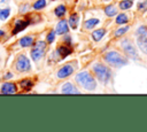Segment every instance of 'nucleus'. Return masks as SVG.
Segmentation results:
<instances>
[{
    "mask_svg": "<svg viewBox=\"0 0 147 132\" xmlns=\"http://www.w3.org/2000/svg\"><path fill=\"white\" fill-rule=\"evenodd\" d=\"M76 81L78 84H80L84 88L88 90V91H92L95 88L96 86V83L94 80V78L87 72V71H82L79 72L77 76H76Z\"/></svg>",
    "mask_w": 147,
    "mask_h": 132,
    "instance_id": "obj_1",
    "label": "nucleus"
},
{
    "mask_svg": "<svg viewBox=\"0 0 147 132\" xmlns=\"http://www.w3.org/2000/svg\"><path fill=\"white\" fill-rule=\"evenodd\" d=\"M105 60L109 64H111L114 67H122V65L127 63V61L117 52H109V53H107L106 56H105Z\"/></svg>",
    "mask_w": 147,
    "mask_h": 132,
    "instance_id": "obj_2",
    "label": "nucleus"
},
{
    "mask_svg": "<svg viewBox=\"0 0 147 132\" xmlns=\"http://www.w3.org/2000/svg\"><path fill=\"white\" fill-rule=\"evenodd\" d=\"M137 42H138V46L139 48L145 53L147 54V26L142 25L140 28H138L137 30Z\"/></svg>",
    "mask_w": 147,
    "mask_h": 132,
    "instance_id": "obj_3",
    "label": "nucleus"
},
{
    "mask_svg": "<svg viewBox=\"0 0 147 132\" xmlns=\"http://www.w3.org/2000/svg\"><path fill=\"white\" fill-rule=\"evenodd\" d=\"M93 70H94L95 75H96V77H98V79H99L100 81L107 83V81L109 80V78H110V71H109V69L106 68L105 65H102V64H100V63H96V64L94 65Z\"/></svg>",
    "mask_w": 147,
    "mask_h": 132,
    "instance_id": "obj_4",
    "label": "nucleus"
},
{
    "mask_svg": "<svg viewBox=\"0 0 147 132\" xmlns=\"http://www.w3.org/2000/svg\"><path fill=\"white\" fill-rule=\"evenodd\" d=\"M45 49H46V42L45 41H37L36 46L31 51V57L34 61L40 60L45 54Z\"/></svg>",
    "mask_w": 147,
    "mask_h": 132,
    "instance_id": "obj_5",
    "label": "nucleus"
},
{
    "mask_svg": "<svg viewBox=\"0 0 147 132\" xmlns=\"http://www.w3.org/2000/svg\"><path fill=\"white\" fill-rule=\"evenodd\" d=\"M30 61L26 59L25 55H20L17 61H16V69L21 72H25L28 70H30Z\"/></svg>",
    "mask_w": 147,
    "mask_h": 132,
    "instance_id": "obj_6",
    "label": "nucleus"
},
{
    "mask_svg": "<svg viewBox=\"0 0 147 132\" xmlns=\"http://www.w3.org/2000/svg\"><path fill=\"white\" fill-rule=\"evenodd\" d=\"M122 47H123L124 52H125L129 56H131V57H133V59H138L137 51L134 49L133 45H132L127 39H125V40H123V41H122Z\"/></svg>",
    "mask_w": 147,
    "mask_h": 132,
    "instance_id": "obj_7",
    "label": "nucleus"
},
{
    "mask_svg": "<svg viewBox=\"0 0 147 132\" xmlns=\"http://www.w3.org/2000/svg\"><path fill=\"white\" fill-rule=\"evenodd\" d=\"M74 65L72 64H64L59 71H57V77L59 78H65L68 76H70L74 72Z\"/></svg>",
    "mask_w": 147,
    "mask_h": 132,
    "instance_id": "obj_8",
    "label": "nucleus"
},
{
    "mask_svg": "<svg viewBox=\"0 0 147 132\" xmlns=\"http://www.w3.org/2000/svg\"><path fill=\"white\" fill-rule=\"evenodd\" d=\"M16 92V86L13 83H5L1 87V93L2 94H13Z\"/></svg>",
    "mask_w": 147,
    "mask_h": 132,
    "instance_id": "obj_9",
    "label": "nucleus"
},
{
    "mask_svg": "<svg viewBox=\"0 0 147 132\" xmlns=\"http://www.w3.org/2000/svg\"><path fill=\"white\" fill-rule=\"evenodd\" d=\"M68 32V22L62 20L57 23L56 25V30H55V33L57 34H63V33H67Z\"/></svg>",
    "mask_w": 147,
    "mask_h": 132,
    "instance_id": "obj_10",
    "label": "nucleus"
},
{
    "mask_svg": "<svg viewBox=\"0 0 147 132\" xmlns=\"http://www.w3.org/2000/svg\"><path fill=\"white\" fill-rule=\"evenodd\" d=\"M62 93H64V94H78L79 93V91L72 85V84H70V83H65L63 86H62Z\"/></svg>",
    "mask_w": 147,
    "mask_h": 132,
    "instance_id": "obj_11",
    "label": "nucleus"
},
{
    "mask_svg": "<svg viewBox=\"0 0 147 132\" xmlns=\"http://www.w3.org/2000/svg\"><path fill=\"white\" fill-rule=\"evenodd\" d=\"M106 33V30L105 29H99V30H95L92 32V38L95 40V41H99Z\"/></svg>",
    "mask_w": 147,
    "mask_h": 132,
    "instance_id": "obj_12",
    "label": "nucleus"
},
{
    "mask_svg": "<svg viewBox=\"0 0 147 132\" xmlns=\"http://www.w3.org/2000/svg\"><path fill=\"white\" fill-rule=\"evenodd\" d=\"M29 24V22L28 21H18L17 23H16V26L14 28V33H17V32H20V31H22L23 29H25V26Z\"/></svg>",
    "mask_w": 147,
    "mask_h": 132,
    "instance_id": "obj_13",
    "label": "nucleus"
},
{
    "mask_svg": "<svg viewBox=\"0 0 147 132\" xmlns=\"http://www.w3.org/2000/svg\"><path fill=\"white\" fill-rule=\"evenodd\" d=\"M33 44V38L32 37H23L21 40H20V45L22 47H29Z\"/></svg>",
    "mask_w": 147,
    "mask_h": 132,
    "instance_id": "obj_14",
    "label": "nucleus"
},
{
    "mask_svg": "<svg viewBox=\"0 0 147 132\" xmlns=\"http://www.w3.org/2000/svg\"><path fill=\"white\" fill-rule=\"evenodd\" d=\"M71 53V51L68 48V47H65V46H60L59 48H57V54L61 56V57H65L67 55H69Z\"/></svg>",
    "mask_w": 147,
    "mask_h": 132,
    "instance_id": "obj_15",
    "label": "nucleus"
},
{
    "mask_svg": "<svg viewBox=\"0 0 147 132\" xmlns=\"http://www.w3.org/2000/svg\"><path fill=\"white\" fill-rule=\"evenodd\" d=\"M69 25L72 28V29H76L77 28V24H78V15L77 14H74L69 17V21H68Z\"/></svg>",
    "mask_w": 147,
    "mask_h": 132,
    "instance_id": "obj_16",
    "label": "nucleus"
},
{
    "mask_svg": "<svg viewBox=\"0 0 147 132\" xmlns=\"http://www.w3.org/2000/svg\"><path fill=\"white\" fill-rule=\"evenodd\" d=\"M32 81L31 80H29V79H23V80H21L20 81V86L23 88V90H25V91H29V90H31V87H32Z\"/></svg>",
    "mask_w": 147,
    "mask_h": 132,
    "instance_id": "obj_17",
    "label": "nucleus"
},
{
    "mask_svg": "<svg viewBox=\"0 0 147 132\" xmlns=\"http://www.w3.org/2000/svg\"><path fill=\"white\" fill-rule=\"evenodd\" d=\"M105 13H106V15L107 16H115L116 15V13H117V10H116V8L114 7V6H111V5H109V6H107L106 8H105Z\"/></svg>",
    "mask_w": 147,
    "mask_h": 132,
    "instance_id": "obj_18",
    "label": "nucleus"
},
{
    "mask_svg": "<svg viewBox=\"0 0 147 132\" xmlns=\"http://www.w3.org/2000/svg\"><path fill=\"white\" fill-rule=\"evenodd\" d=\"M98 24H99V20L98 18H91V20L85 22V28L86 29H92Z\"/></svg>",
    "mask_w": 147,
    "mask_h": 132,
    "instance_id": "obj_19",
    "label": "nucleus"
},
{
    "mask_svg": "<svg viewBox=\"0 0 147 132\" xmlns=\"http://www.w3.org/2000/svg\"><path fill=\"white\" fill-rule=\"evenodd\" d=\"M55 15L57 16V17H62L64 14H65V7L63 6V5H60V6H57L56 8H55Z\"/></svg>",
    "mask_w": 147,
    "mask_h": 132,
    "instance_id": "obj_20",
    "label": "nucleus"
},
{
    "mask_svg": "<svg viewBox=\"0 0 147 132\" xmlns=\"http://www.w3.org/2000/svg\"><path fill=\"white\" fill-rule=\"evenodd\" d=\"M132 6V1L131 0H123V1H121L119 2V8L121 9H129L130 7Z\"/></svg>",
    "mask_w": 147,
    "mask_h": 132,
    "instance_id": "obj_21",
    "label": "nucleus"
},
{
    "mask_svg": "<svg viewBox=\"0 0 147 132\" xmlns=\"http://www.w3.org/2000/svg\"><path fill=\"white\" fill-rule=\"evenodd\" d=\"M127 22V16L125 14H119L116 17V23L117 24H125Z\"/></svg>",
    "mask_w": 147,
    "mask_h": 132,
    "instance_id": "obj_22",
    "label": "nucleus"
},
{
    "mask_svg": "<svg viewBox=\"0 0 147 132\" xmlns=\"http://www.w3.org/2000/svg\"><path fill=\"white\" fill-rule=\"evenodd\" d=\"M10 14V9L9 8H5V9H0V20H6Z\"/></svg>",
    "mask_w": 147,
    "mask_h": 132,
    "instance_id": "obj_23",
    "label": "nucleus"
},
{
    "mask_svg": "<svg viewBox=\"0 0 147 132\" xmlns=\"http://www.w3.org/2000/svg\"><path fill=\"white\" fill-rule=\"evenodd\" d=\"M46 6V0H37L33 5V8L34 9H41Z\"/></svg>",
    "mask_w": 147,
    "mask_h": 132,
    "instance_id": "obj_24",
    "label": "nucleus"
},
{
    "mask_svg": "<svg viewBox=\"0 0 147 132\" xmlns=\"http://www.w3.org/2000/svg\"><path fill=\"white\" fill-rule=\"evenodd\" d=\"M127 30H129V28H127V26L121 28V29H118V30L115 32V36H116V37H118V36H122V34H124V33H125Z\"/></svg>",
    "mask_w": 147,
    "mask_h": 132,
    "instance_id": "obj_25",
    "label": "nucleus"
},
{
    "mask_svg": "<svg viewBox=\"0 0 147 132\" xmlns=\"http://www.w3.org/2000/svg\"><path fill=\"white\" fill-rule=\"evenodd\" d=\"M54 39H55V31H51L48 33V36H47V41L48 42H53Z\"/></svg>",
    "mask_w": 147,
    "mask_h": 132,
    "instance_id": "obj_26",
    "label": "nucleus"
},
{
    "mask_svg": "<svg viewBox=\"0 0 147 132\" xmlns=\"http://www.w3.org/2000/svg\"><path fill=\"white\" fill-rule=\"evenodd\" d=\"M138 8H139L140 10H142V11L147 10V1H142V2H140V3L138 5Z\"/></svg>",
    "mask_w": 147,
    "mask_h": 132,
    "instance_id": "obj_27",
    "label": "nucleus"
},
{
    "mask_svg": "<svg viewBox=\"0 0 147 132\" xmlns=\"http://www.w3.org/2000/svg\"><path fill=\"white\" fill-rule=\"evenodd\" d=\"M11 76H13V75H11V73L9 72V73H6V76H5V78H6V79H8V78H11Z\"/></svg>",
    "mask_w": 147,
    "mask_h": 132,
    "instance_id": "obj_28",
    "label": "nucleus"
},
{
    "mask_svg": "<svg viewBox=\"0 0 147 132\" xmlns=\"http://www.w3.org/2000/svg\"><path fill=\"white\" fill-rule=\"evenodd\" d=\"M2 34H3V31H1V30H0V36H2Z\"/></svg>",
    "mask_w": 147,
    "mask_h": 132,
    "instance_id": "obj_29",
    "label": "nucleus"
},
{
    "mask_svg": "<svg viewBox=\"0 0 147 132\" xmlns=\"http://www.w3.org/2000/svg\"><path fill=\"white\" fill-rule=\"evenodd\" d=\"M0 1H3V0H0Z\"/></svg>",
    "mask_w": 147,
    "mask_h": 132,
    "instance_id": "obj_30",
    "label": "nucleus"
}]
</instances>
